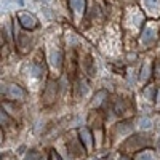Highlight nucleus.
Instances as JSON below:
<instances>
[{"label":"nucleus","mask_w":160,"mask_h":160,"mask_svg":"<svg viewBox=\"0 0 160 160\" xmlns=\"http://www.w3.org/2000/svg\"><path fill=\"white\" fill-rule=\"evenodd\" d=\"M3 95L10 99H24L26 98V91L18 87V85H7L3 90Z\"/></svg>","instance_id":"nucleus-1"},{"label":"nucleus","mask_w":160,"mask_h":160,"mask_svg":"<svg viewBox=\"0 0 160 160\" xmlns=\"http://www.w3.org/2000/svg\"><path fill=\"white\" fill-rule=\"evenodd\" d=\"M157 38V29L154 24H148L144 28V32H142V37H141V43L142 45H151L155 42Z\"/></svg>","instance_id":"nucleus-2"},{"label":"nucleus","mask_w":160,"mask_h":160,"mask_svg":"<svg viewBox=\"0 0 160 160\" xmlns=\"http://www.w3.org/2000/svg\"><path fill=\"white\" fill-rule=\"evenodd\" d=\"M18 18H19L21 26H22V28H26V29H34L35 26H37V19L32 15H29V13H26V11L18 13Z\"/></svg>","instance_id":"nucleus-3"},{"label":"nucleus","mask_w":160,"mask_h":160,"mask_svg":"<svg viewBox=\"0 0 160 160\" xmlns=\"http://www.w3.org/2000/svg\"><path fill=\"white\" fill-rule=\"evenodd\" d=\"M142 3L151 15H158L160 13V0H142Z\"/></svg>","instance_id":"nucleus-4"},{"label":"nucleus","mask_w":160,"mask_h":160,"mask_svg":"<svg viewBox=\"0 0 160 160\" xmlns=\"http://www.w3.org/2000/svg\"><path fill=\"white\" fill-rule=\"evenodd\" d=\"M68 148L71 149V152L72 154H75V155H83L85 152H83V149H82V146H80V142L77 141V139H74V141H71L69 144H68Z\"/></svg>","instance_id":"nucleus-5"},{"label":"nucleus","mask_w":160,"mask_h":160,"mask_svg":"<svg viewBox=\"0 0 160 160\" xmlns=\"http://www.w3.org/2000/svg\"><path fill=\"white\" fill-rule=\"evenodd\" d=\"M71 5L77 15H82L85 10V0H71Z\"/></svg>","instance_id":"nucleus-6"},{"label":"nucleus","mask_w":160,"mask_h":160,"mask_svg":"<svg viewBox=\"0 0 160 160\" xmlns=\"http://www.w3.org/2000/svg\"><path fill=\"white\" fill-rule=\"evenodd\" d=\"M78 136H80V139H82L83 142H85V146L90 149L91 146H93V141H91V136H90V133H88V130H80V133H78Z\"/></svg>","instance_id":"nucleus-7"},{"label":"nucleus","mask_w":160,"mask_h":160,"mask_svg":"<svg viewBox=\"0 0 160 160\" xmlns=\"http://www.w3.org/2000/svg\"><path fill=\"white\" fill-rule=\"evenodd\" d=\"M51 64L55 66L56 69H59V66H61V53L58 50L51 51Z\"/></svg>","instance_id":"nucleus-8"},{"label":"nucleus","mask_w":160,"mask_h":160,"mask_svg":"<svg viewBox=\"0 0 160 160\" xmlns=\"http://www.w3.org/2000/svg\"><path fill=\"white\" fill-rule=\"evenodd\" d=\"M135 160H155V157H154L152 151H142V152H139L136 155Z\"/></svg>","instance_id":"nucleus-9"},{"label":"nucleus","mask_w":160,"mask_h":160,"mask_svg":"<svg viewBox=\"0 0 160 160\" xmlns=\"http://www.w3.org/2000/svg\"><path fill=\"white\" fill-rule=\"evenodd\" d=\"M102 96H106V93H104V91H99L98 95H96V98H95V101H93V104H91V108H96V106H99V102L102 101V99H101Z\"/></svg>","instance_id":"nucleus-10"},{"label":"nucleus","mask_w":160,"mask_h":160,"mask_svg":"<svg viewBox=\"0 0 160 160\" xmlns=\"http://www.w3.org/2000/svg\"><path fill=\"white\" fill-rule=\"evenodd\" d=\"M139 128H151V120L149 118H142L139 122Z\"/></svg>","instance_id":"nucleus-11"},{"label":"nucleus","mask_w":160,"mask_h":160,"mask_svg":"<svg viewBox=\"0 0 160 160\" xmlns=\"http://www.w3.org/2000/svg\"><path fill=\"white\" fill-rule=\"evenodd\" d=\"M50 160H62V158H61V155H59L58 152L51 151V152H50Z\"/></svg>","instance_id":"nucleus-12"},{"label":"nucleus","mask_w":160,"mask_h":160,"mask_svg":"<svg viewBox=\"0 0 160 160\" xmlns=\"http://www.w3.org/2000/svg\"><path fill=\"white\" fill-rule=\"evenodd\" d=\"M148 75H149V69H148V68H142V75H141V78L146 80V78H148Z\"/></svg>","instance_id":"nucleus-13"}]
</instances>
